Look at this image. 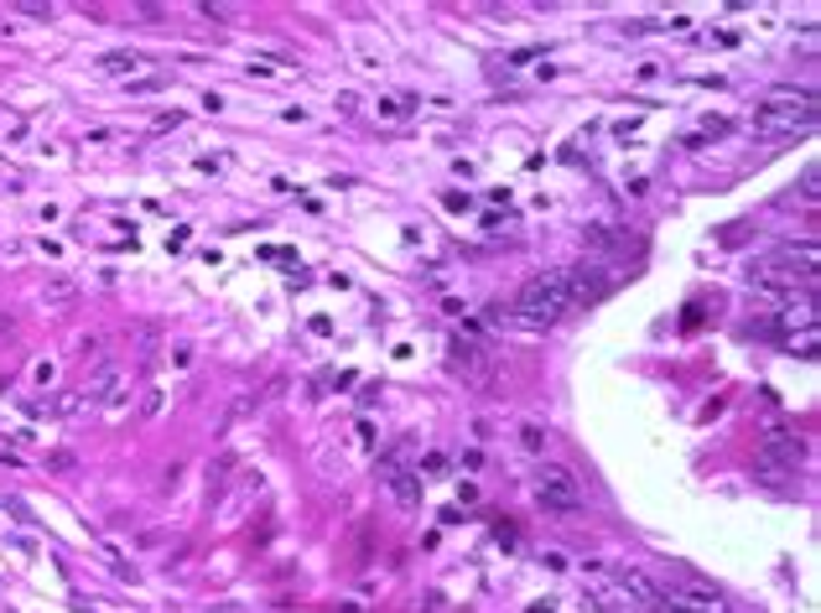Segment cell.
Returning a JSON list of instances; mask_svg holds the SVG:
<instances>
[{"mask_svg":"<svg viewBox=\"0 0 821 613\" xmlns=\"http://www.w3.org/2000/svg\"><path fill=\"white\" fill-rule=\"evenodd\" d=\"M567 312H572V265H557V271L531 275L515 291L504 318H510V328H525V333H551Z\"/></svg>","mask_w":821,"mask_h":613,"instance_id":"obj_1","label":"cell"},{"mask_svg":"<svg viewBox=\"0 0 821 613\" xmlns=\"http://www.w3.org/2000/svg\"><path fill=\"white\" fill-rule=\"evenodd\" d=\"M817 89H795V83H774L770 94L754 104V130L770 141H790L817 125Z\"/></svg>","mask_w":821,"mask_h":613,"instance_id":"obj_2","label":"cell"},{"mask_svg":"<svg viewBox=\"0 0 821 613\" xmlns=\"http://www.w3.org/2000/svg\"><path fill=\"white\" fill-rule=\"evenodd\" d=\"M531 494H535V504L557 520H572L582 510V489H578V479H572V469H562V463H541L531 479Z\"/></svg>","mask_w":821,"mask_h":613,"instance_id":"obj_3","label":"cell"},{"mask_svg":"<svg viewBox=\"0 0 821 613\" xmlns=\"http://www.w3.org/2000/svg\"><path fill=\"white\" fill-rule=\"evenodd\" d=\"M770 275H780L790 291H795V281L801 287H811L817 281V271H821V250H817V240H785V244H774L770 255L759 260Z\"/></svg>","mask_w":821,"mask_h":613,"instance_id":"obj_4","label":"cell"},{"mask_svg":"<svg viewBox=\"0 0 821 613\" xmlns=\"http://www.w3.org/2000/svg\"><path fill=\"white\" fill-rule=\"evenodd\" d=\"M805 463V436L790 426H770L759 436V469L764 473H795Z\"/></svg>","mask_w":821,"mask_h":613,"instance_id":"obj_5","label":"cell"},{"mask_svg":"<svg viewBox=\"0 0 821 613\" xmlns=\"http://www.w3.org/2000/svg\"><path fill=\"white\" fill-rule=\"evenodd\" d=\"M661 613H728V597L708 582H677L661 587Z\"/></svg>","mask_w":821,"mask_h":613,"instance_id":"obj_6","label":"cell"},{"mask_svg":"<svg viewBox=\"0 0 821 613\" xmlns=\"http://www.w3.org/2000/svg\"><path fill=\"white\" fill-rule=\"evenodd\" d=\"M613 587H619V597L634 603L640 613H661V582L650 577V572H640V566H624V572L613 577Z\"/></svg>","mask_w":821,"mask_h":613,"instance_id":"obj_7","label":"cell"},{"mask_svg":"<svg viewBox=\"0 0 821 613\" xmlns=\"http://www.w3.org/2000/svg\"><path fill=\"white\" fill-rule=\"evenodd\" d=\"M380 479H386L390 494H396L401 504H411V510L421 504V473H417V469H406L401 458H386V463H380Z\"/></svg>","mask_w":821,"mask_h":613,"instance_id":"obj_8","label":"cell"},{"mask_svg":"<svg viewBox=\"0 0 821 613\" xmlns=\"http://www.w3.org/2000/svg\"><path fill=\"white\" fill-rule=\"evenodd\" d=\"M83 401L104 405V411H120V405H126V374H120V370H99L94 380L83 385Z\"/></svg>","mask_w":821,"mask_h":613,"instance_id":"obj_9","label":"cell"},{"mask_svg":"<svg viewBox=\"0 0 821 613\" xmlns=\"http://www.w3.org/2000/svg\"><path fill=\"white\" fill-rule=\"evenodd\" d=\"M603 291H609V275L593 271V265H572V306L598 302Z\"/></svg>","mask_w":821,"mask_h":613,"instance_id":"obj_10","label":"cell"},{"mask_svg":"<svg viewBox=\"0 0 821 613\" xmlns=\"http://www.w3.org/2000/svg\"><path fill=\"white\" fill-rule=\"evenodd\" d=\"M99 73L130 83V73H141V52H104V58H99Z\"/></svg>","mask_w":821,"mask_h":613,"instance_id":"obj_11","label":"cell"},{"mask_svg":"<svg viewBox=\"0 0 821 613\" xmlns=\"http://www.w3.org/2000/svg\"><path fill=\"white\" fill-rule=\"evenodd\" d=\"M73 297H79V281H68V275H52L48 287H42V302L48 306H68Z\"/></svg>","mask_w":821,"mask_h":613,"instance_id":"obj_12","label":"cell"},{"mask_svg":"<svg viewBox=\"0 0 821 613\" xmlns=\"http://www.w3.org/2000/svg\"><path fill=\"white\" fill-rule=\"evenodd\" d=\"M520 448H525V452H547V426L525 421V426H520Z\"/></svg>","mask_w":821,"mask_h":613,"instance_id":"obj_13","label":"cell"},{"mask_svg":"<svg viewBox=\"0 0 821 613\" xmlns=\"http://www.w3.org/2000/svg\"><path fill=\"white\" fill-rule=\"evenodd\" d=\"M417 473H427V479H442V473H448V458H442V452H427V458L417 463Z\"/></svg>","mask_w":821,"mask_h":613,"instance_id":"obj_14","label":"cell"},{"mask_svg":"<svg viewBox=\"0 0 821 613\" xmlns=\"http://www.w3.org/2000/svg\"><path fill=\"white\" fill-rule=\"evenodd\" d=\"M32 380H37L42 390H48L52 380H58V364H52V359H37V364H32Z\"/></svg>","mask_w":821,"mask_h":613,"instance_id":"obj_15","label":"cell"},{"mask_svg":"<svg viewBox=\"0 0 821 613\" xmlns=\"http://www.w3.org/2000/svg\"><path fill=\"white\" fill-rule=\"evenodd\" d=\"M817 193H821V182H817V167H805V178H801V198H805V203H817Z\"/></svg>","mask_w":821,"mask_h":613,"instance_id":"obj_16","label":"cell"},{"mask_svg":"<svg viewBox=\"0 0 821 613\" xmlns=\"http://www.w3.org/2000/svg\"><path fill=\"white\" fill-rule=\"evenodd\" d=\"M411 104H417V99H406V94L401 99H380V114H390V120H396V114H406Z\"/></svg>","mask_w":821,"mask_h":613,"instance_id":"obj_17","label":"cell"},{"mask_svg":"<svg viewBox=\"0 0 821 613\" xmlns=\"http://www.w3.org/2000/svg\"><path fill=\"white\" fill-rule=\"evenodd\" d=\"M161 83L167 79H136V83H126V94H157Z\"/></svg>","mask_w":821,"mask_h":613,"instance_id":"obj_18","label":"cell"},{"mask_svg":"<svg viewBox=\"0 0 821 613\" xmlns=\"http://www.w3.org/2000/svg\"><path fill=\"white\" fill-rule=\"evenodd\" d=\"M17 11H27L32 21H48L52 17V6H42V0H27V6H17Z\"/></svg>","mask_w":821,"mask_h":613,"instance_id":"obj_19","label":"cell"},{"mask_svg":"<svg viewBox=\"0 0 821 613\" xmlns=\"http://www.w3.org/2000/svg\"><path fill=\"white\" fill-rule=\"evenodd\" d=\"M0 510H11V515H17L21 525H32V515H27V504H21V500H6V504H0Z\"/></svg>","mask_w":821,"mask_h":613,"instance_id":"obj_20","label":"cell"},{"mask_svg":"<svg viewBox=\"0 0 821 613\" xmlns=\"http://www.w3.org/2000/svg\"><path fill=\"white\" fill-rule=\"evenodd\" d=\"M11 328H17V318H11V312H0V333H11Z\"/></svg>","mask_w":821,"mask_h":613,"instance_id":"obj_21","label":"cell"},{"mask_svg":"<svg viewBox=\"0 0 821 613\" xmlns=\"http://www.w3.org/2000/svg\"><path fill=\"white\" fill-rule=\"evenodd\" d=\"M209 613H240V609H209Z\"/></svg>","mask_w":821,"mask_h":613,"instance_id":"obj_22","label":"cell"}]
</instances>
